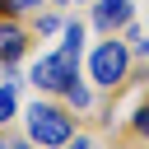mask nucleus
Returning a JSON list of instances; mask_svg holds the SVG:
<instances>
[{"label":"nucleus","instance_id":"1","mask_svg":"<svg viewBox=\"0 0 149 149\" xmlns=\"http://www.w3.org/2000/svg\"><path fill=\"white\" fill-rule=\"evenodd\" d=\"M74 135V116L56 102H33L28 107V140L33 144H47V149H61L65 140Z\"/></svg>","mask_w":149,"mask_h":149},{"label":"nucleus","instance_id":"2","mask_svg":"<svg viewBox=\"0 0 149 149\" xmlns=\"http://www.w3.org/2000/svg\"><path fill=\"white\" fill-rule=\"evenodd\" d=\"M74 70H79V51L74 47H61V51H51V56H42L33 65V84L42 93H65L74 84Z\"/></svg>","mask_w":149,"mask_h":149},{"label":"nucleus","instance_id":"3","mask_svg":"<svg viewBox=\"0 0 149 149\" xmlns=\"http://www.w3.org/2000/svg\"><path fill=\"white\" fill-rule=\"evenodd\" d=\"M88 74H93V84H102V88H116V84L130 74V51H126V42L107 37V42L93 51V61H88Z\"/></svg>","mask_w":149,"mask_h":149},{"label":"nucleus","instance_id":"4","mask_svg":"<svg viewBox=\"0 0 149 149\" xmlns=\"http://www.w3.org/2000/svg\"><path fill=\"white\" fill-rule=\"evenodd\" d=\"M23 51H28V33L14 23V14H5L0 19V65H14Z\"/></svg>","mask_w":149,"mask_h":149},{"label":"nucleus","instance_id":"5","mask_svg":"<svg viewBox=\"0 0 149 149\" xmlns=\"http://www.w3.org/2000/svg\"><path fill=\"white\" fill-rule=\"evenodd\" d=\"M93 23H98L102 33H112V28L130 23V0H98V9H93Z\"/></svg>","mask_w":149,"mask_h":149},{"label":"nucleus","instance_id":"6","mask_svg":"<svg viewBox=\"0 0 149 149\" xmlns=\"http://www.w3.org/2000/svg\"><path fill=\"white\" fill-rule=\"evenodd\" d=\"M65 102H70V107H88V88H84V84H70V88H65Z\"/></svg>","mask_w":149,"mask_h":149},{"label":"nucleus","instance_id":"7","mask_svg":"<svg viewBox=\"0 0 149 149\" xmlns=\"http://www.w3.org/2000/svg\"><path fill=\"white\" fill-rule=\"evenodd\" d=\"M9 116H14V88L5 84V88H0V126H5Z\"/></svg>","mask_w":149,"mask_h":149},{"label":"nucleus","instance_id":"8","mask_svg":"<svg viewBox=\"0 0 149 149\" xmlns=\"http://www.w3.org/2000/svg\"><path fill=\"white\" fill-rule=\"evenodd\" d=\"M79 42H84V23H65V42L61 47H74L79 51Z\"/></svg>","mask_w":149,"mask_h":149},{"label":"nucleus","instance_id":"9","mask_svg":"<svg viewBox=\"0 0 149 149\" xmlns=\"http://www.w3.org/2000/svg\"><path fill=\"white\" fill-rule=\"evenodd\" d=\"M130 126H135V135H149V98L140 102V112H135V121H130Z\"/></svg>","mask_w":149,"mask_h":149},{"label":"nucleus","instance_id":"10","mask_svg":"<svg viewBox=\"0 0 149 149\" xmlns=\"http://www.w3.org/2000/svg\"><path fill=\"white\" fill-rule=\"evenodd\" d=\"M5 5V14H28V9H37L42 0H0Z\"/></svg>","mask_w":149,"mask_h":149},{"label":"nucleus","instance_id":"11","mask_svg":"<svg viewBox=\"0 0 149 149\" xmlns=\"http://www.w3.org/2000/svg\"><path fill=\"white\" fill-rule=\"evenodd\" d=\"M0 149H33V140H19V135H0Z\"/></svg>","mask_w":149,"mask_h":149},{"label":"nucleus","instance_id":"12","mask_svg":"<svg viewBox=\"0 0 149 149\" xmlns=\"http://www.w3.org/2000/svg\"><path fill=\"white\" fill-rule=\"evenodd\" d=\"M61 149H98V144H93V140H88V135H70V140H65V144H61Z\"/></svg>","mask_w":149,"mask_h":149},{"label":"nucleus","instance_id":"13","mask_svg":"<svg viewBox=\"0 0 149 149\" xmlns=\"http://www.w3.org/2000/svg\"><path fill=\"white\" fill-rule=\"evenodd\" d=\"M56 28H61L56 14H42V19H37V33H56Z\"/></svg>","mask_w":149,"mask_h":149},{"label":"nucleus","instance_id":"14","mask_svg":"<svg viewBox=\"0 0 149 149\" xmlns=\"http://www.w3.org/2000/svg\"><path fill=\"white\" fill-rule=\"evenodd\" d=\"M0 9H5V5H0Z\"/></svg>","mask_w":149,"mask_h":149}]
</instances>
